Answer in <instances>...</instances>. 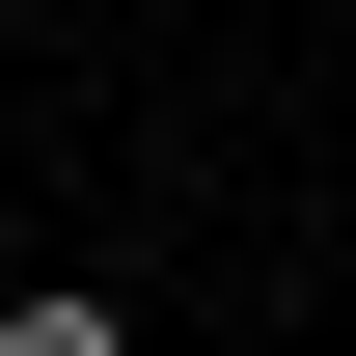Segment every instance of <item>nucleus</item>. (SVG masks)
Returning <instances> with one entry per match:
<instances>
[{"mask_svg":"<svg viewBox=\"0 0 356 356\" xmlns=\"http://www.w3.org/2000/svg\"><path fill=\"white\" fill-rule=\"evenodd\" d=\"M0 356H137V329H110V302H0Z\"/></svg>","mask_w":356,"mask_h":356,"instance_id":"1","label":"nucleus"}]
</instances>
